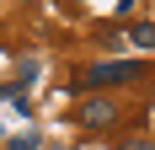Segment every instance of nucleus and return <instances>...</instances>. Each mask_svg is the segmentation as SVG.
Masks as SVG:
<instances>
[{
	"instance_id": "nucleus-1",
	"label": "nucleus",
	"mask_w": 155,
	"mask_h": 150,
	"mask_svg": "<svg viewBox=\"0 0 155 150\" xmlns=\"http://www.w3.org/2000/svg\"><path fill=\"white\" fill-rule=\"evenodd\" d=\"M144 75H150L144 59H102V64H86L80 80H70V86L96 91V86H128V80H144Z\"/></svg>"
},
{
	"instance_id": "nucleus-2",
	"label": "nucleus",
	"mask_w": 155,
	"mask_h": 150,
	"mask_svg": "<svg viewBox=\"0 0 155 150\" xmlns=\"http://www.w3.org/2000/svg\"><path fill=\"white\" fill-rule=\"evenodd\" d=\"M75 123L91 129V134H102V129L118 123V102L112 97H86V102H75Z\"/></svg>"
},
{
	"instance_id": "nucleus-3",
	"label": "nucleus",
	"mask_w": 155,
	"mask_h": 150,
	"mask_svg": "<svg viewBox=\"0 0 155 150\" xmlns=\"http://www.w3.org/2000/svg\"><path fill=\"white\" fill-rule=\"evenodd\" d=\"M38 75H43V64H38V59H21V64H16V75H11V80H5V86H11L16 97H27V91H32V80H38Z\"/></svg>"
},
{
	"instance_id": "nucleus-4",
	"label": "nucleus",
	"mask_w": 155,
	"mask_h": 150,
	"mask_svg": "<svg viewBox=\"0 0 155 150\" xmlns=\"http://www.w3.org/2000/svg\"><path fill=\"white\" fill-rule=\"evenodd\" d=\"M123 38H128L134 48H144V54H155V22H134V27H128Z\"/></svg>"
},
{
	"instance_id": "nucleus-5",
	"label": "nucleus",
	"mask_w": 155,
	"mask_h": 150,
	"mask_svg": "<svg viewBox=\"0 0 155 150\" xmlns=\"http://www.w3.org/2000/svg\"><path fill=\"white\" fill-rule=\"evenodd\" d=\"M11 150H43V145H38V134H16V139H11Z\"/></svg>"
},
{
	"instance_id": "nucleus-6",
	"label": "nucleus",
	"mask_w": 155,
	"mask_h": 150,
	"mask_svg": "<svg viewBox=\"0 0 155 150\" xmlns=\"http://www.w3.org/2000/svg\"><path fill=\"white\" fill-rule=\"evenodd\" d=\"M118 150H155V145H139V139H123Z\"/></svg>"
},
{
	"instance_id": "nucleus-7",
	"label": "nucleus",
	"mask_w": 155,
	"mask_h": 150,
	"mask_svg": "<svg viewBox=\"0 0 155 150\" xmlns=\"http://www.w3.org/2000/svg\"><path fill=\"white\" fill-rule=\"evenodd\" d=\"M0 134H5V129H0Z\"/></svg>"
}]
</instances>
